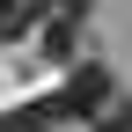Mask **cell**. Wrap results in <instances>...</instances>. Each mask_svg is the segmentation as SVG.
<instances>
[{
  "label": "cell",
  "mask_w": 132,
  "mask_h": 132,
  "mask_svg": "<svg viewBox=\"0 0 132 132\" xmlns=\"http://www.w3.org/2000/svg\"><path fill=\"white\" fill-rule=\"evenodd\" d=\"M52 125H66V103H59V95L22 103V110H0V132H52Z\"/></svg>",
  "instance_id": "7a4b0ae2"
},
{
  "label": "cell",
  "mask_w": 132,
  "mask_h": 132,
  "mask_svg": "<svg viewBox=\"0 0 132 132\" xmlns=\"http://www.w3.org/2000/svg\"><path fill=\"white\" fill-rule=\"evenodd\" d=\"M59 103H66V118H103V110L118 103V81H110L103 66H73L66 88H59Z\"/></svg>",
  "instance_id": "6da1fadb"
},
{
  "label": "cell",
  "mask_w": 132,
  "mask_h": 132,
  "mask_svg": "<svg viewBox=\"0 0 132 132\" xmlns=\"http://www.w3.org/2000/svg\"><path fill=\"white\" fill-rule=\"evenodd\" d=\"M95 132H132V103H110L103 118H95Z\"/></svg>",
  "instance_id": "277c9868"
},
{
  "label": "cell",
  "mask_w": 132,
  "mask_h": 132,
  "mask_svg": "<svg viewBox=\"0 0 132 132\" xmlns=\"http://www.w3.org/2000/svg\"><path fill=\"white\" fill-rule=\"evenodd\" d=\"M73 37H81L73 15H52V22H44V52H52V59H73Z\"/></svg>",
  "instance_id": "3957f363"
},
{
  "label": "cell",
  "mask_w": 132,
  "mask_h": 132,
  "mask_svg": "<svg viewBox=\"0 0 132 132\" xmlns=\"http://www.w3.org/2000/svg\"><path fill=\"white\" fill-rule=\"evenodd\" d=\"M52 15H73V22H81V15H88V0H52Z\"/></svg>",
  "instance_id": "5b68a950"
}]
</instances>
